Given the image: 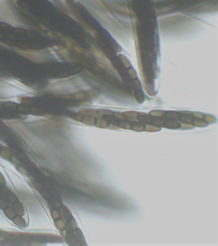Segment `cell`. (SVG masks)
Listing matches in <instances>:
<instances>
[{
    "instance_id": "1",
    "label": "cell",
    "mask_w": 218,
    "mask_h": 246,
    "mask_svg": "<svg viewBox=\"0 0 218 246\" xmlns=\"http://www.w3.org/2000/svg\"><path fill=\"white\" fill-rule=\"evenodd\" d=\"M5 214H6L7 216L9 218H10V219H12L15 215L14 211L11 208L6 210V212H5Z\"/></svg>"
}]
</instances>
